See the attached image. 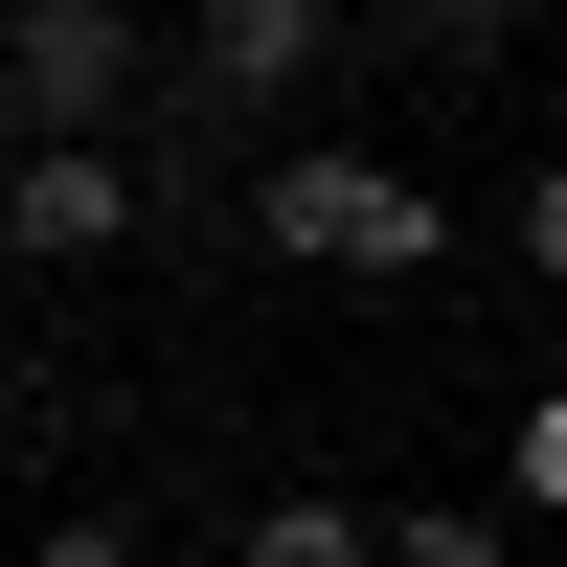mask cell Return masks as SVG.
Listing matches in <instances>:
<instances>
[{
    "instance_id": "cell-1",
    "label": "cell",
    "mask_w": 567,
    "mask_h": 567,
    "mask_svg": "<svg viewBox=\"0 0 567 567\" xmlns=\"http://www.w3.org/2000/svg\"><path fill=\"white\" fill-rule=\"evenodd\" d=\"M250 250L341 272V296H409V272H454V205H432V159H341V136H272V159H250Z\"/></svg>"
},
{
    "instance_id": "cell-2",
    "label": "cell",
    "mask_w": 567,
    "mask_h": 567,
    "mask_svg": "<svg viewBox=\"0 0 567 567\" xmlns=\"http://www.w3.org/2000/svg\"><path fill=\"white\" fill-rule=\"evenodd\" d=\"M341 45H363V0H182L159 23V136H250L272 159V114H296Z\"/></svg>"
},
{
    "instance_id": "cell-3",
    "label": "cell",
    "mask_w": 567,
    "mask_h": 567,
    "mask_svg": "<svg viewBox=\"0 0 567 567\" xmlns=\"http://www.w3.org/2000/svg\"><path fill=\"white\" fill-rule=\"evenodd\" d=\"M0 114L23 136H159V23L136 0H0Z\"/></svg>"
},
{
    "instance_id": "cell-4",
    "label": "cell",
    "mask_w": 567,
    "mask_h": 567,
    "mask_svg": "<svg viewBox=\"0 0 567 567\" xmlns=\"http://www.w3.org/2000/svg\"><path fill=\"white\" fill-rule=\"evenodd\" d=\"M136 205H159V159H114V136H23V159H0V250H23V272L136 250Z\"/></svg>"
},
{
    "instance_id": "cell-5",
    "label": "cell",
    "mask_w": 567,
    "mask_h": 567,
    "mask_svg": "<svg viewBox=\"0 0 567 567\" xmlns=\"http://www.w3.org/2000/svg\"><path fill=\"white\" fill-rule=\"evenodd\" d=\"M250 567H386V499H272Z\"/></svg>"
},
{
    "instance_id": "cell-6",
    "label": "cell",
    "mask_w": 567,
    "mask_h": 567,
    "mask_svg": "<svg viewBox=\"0 0 567 567\" xmlns=\"http://www.w3.org/2000/svg\"><path fill=\"white\" fill-rule=\"evenodd\" d=\"M409 45H432V69H499V45H523V0H386Z\"/></svg>"
},
{
    "instance_id": "cell-7",
    "label": "cell",
    "mask_w": 567,
    "mask_h": 567,
    "mask_svg": "<svg viewBox=\"0 0 567 567\" xmlns=\"http://www.w3.org/2000/svg\"><path fill=\"white\" fill-rule=\"evenodd\" d=\"M386 567H523V545H499L477 499H409V523H386Z\"/></svg>"
},
{
    "instance_id": "cell-8",
    "label": "cell",
    "mask_w": 567,
    "mask_h": 567,
    "mask_svg": "<svg viewBox=\"0 0 567 567\" xmlns=\"http://www.w3.org/2000/svg\"><path fill=\"white\" fill-rule=\"evenodd\" d=\"M523 499L567 523V386H523Z\"/></svg>"
},
{
    "instance_id": "cell-9",
    "label": "cell",
    "mask_w": 567,
    "mask_h": 567,
    "mask_svg": "<svg viewBox=\"0 0 567 567\" xmlns=\"http://www.w3.org/2000/svg\"><path fill=\"white\" fill-rule=\"evenodd\" d=\"M523 272L567 296V159H523Z\"/></svg>"
},
{
    "instance_id": "cell-10",
    "label": "cell",
    "mask_w": 567,
    "mask_h": 567,
    "mask_svg": "<svg viewBox=\"0 0 567 567\" xmlns=\"http://www.w3.org/2000/svg\"><path fill=\"white\" fill-rule=\"evenodd\" d=\"M23 567H159V545H136V523H45Z\"/></svg>"
}]
</instances>
